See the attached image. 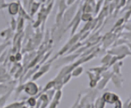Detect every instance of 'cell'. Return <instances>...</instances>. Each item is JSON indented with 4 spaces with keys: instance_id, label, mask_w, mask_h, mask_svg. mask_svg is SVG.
Segmentation results:
<instances>
[{
    "instance_id": "cell-5",
    "label": "cell",
    "mask_w": 131,
    "mask_h": 108,
    "mask_svg": "<svg viewBox=\"0 0 131 108\" xmlns=\"http://www.w3.org/2000/svg\"><path fill=\"white\" fill-rule=\"evenodd\" d=\"M110 80L112 81L113 84L114 85V86H115L116 88H117V89H119V88H122V87L123 81H122V80L121 79L120 76L113 74Z\"/></svg>"
},
{
    "instance_id": "cell-14",
    "label": "cell",
    "mask_w": 131,
    "mask_h": 108,
    "mask_svg": "<svg viewBox=\"0 0 131 108\" xmlns=\"http://www.w3.org/2000/svg\"><path fill=\"white\" fill-rule=\"evenodd\" d=\"M112 55H110L108 53L107 55H106L105 56H103V58L101 59V64H103V66L108 67L109 63H110V61L112 59Z\"/></svg>"
},
{
    "instance_id": "cell-24",
    "label": "cell",
    "mask_w": 131,
    "mask_h": 108,
    "mask_svg": "<svg viewBox=\"0 0 131 108\" xmlns=\"http://www.w3.org/2000/svg\"><path fill=\"white\" fill-rule=\"evenodd\" d=\"M7 4L6 3L5 1H3V0H0V10L2 9H5L6 7H7Z\"/></svg>"
},
{
    "instance_id": "cell-11",
    "label": "cell",
    "mask_w": 131,
    "mask_h": 108,
    "mask_svg": "<svg viewBox=\"0 0 131 108\" xmlns=\"http://www.w3.org/2000/svg\"><path fill=\"white\" fill-rule=\"evenodd\" d=\"M24 23H25V19H24L21 17H18V19L17 20V31L18 32H22L24 27Z\"/></svg>"
},
{
    "instance_id": "cell-3",
    "label": "cell",
    "mask_w": 131,
    "mask_h": 108,
    "mask_svg": "<svg viewBox=\"0 0 131 108\" xmlns=\"http://www.w3.org/2000/svg\"><path fill=\"white\" fill-rule=\"evenodd\" d=\"M102 99L105 102L106 104H114V102L117 101L119 98V96L117 94L111 92V91H106L102 95Z\"/></svg>"
},
{
    "instance_id": "cell-22",
    "label": "cell",
    "mask_w": 131,
    "mask_h": 108,
    "mask_svg": "<svg viewBox=\"0 0 131 108\" xmlns=\"http://www.w3.org/2000/svg\"><path fill=\"white\" fill-rule=\"evenodd\" d=\"M122 104L123 102H122V100L119 99L114 104V108H122Z\"/></svg>"
},
{
    "instance_id": "cell-28",
    "label": "cell",
    "mask_w": 131,
    "mask_h": 108,
    "mask_svg": "<svg viewBox=\"0 0 131 108\" xmlns=\"http://www.w3.org/2000/svg\"><path fill=\"white\" fill-rule=\"evenodd\" d=\"M75 1H66V6H69V7H71V5H73L74 4Z\"/></svg>"
},
{
    "instance_id": "cell-20",
    "label": "cell",
    "mask_w": 131,
    "mask_h": 108,
    "mask_svg": "<svg viewBox=\"0 0 131 108\" xmlns=\"http://www.w3.org/2000/svg\"><path fill=\"white\" fill-rule=\"evenodd\" d=\"M71 73L69 74H67V75H66L63 77V79H62V82H63V85L66 84H67L69 81L71 80Z\"/></svg>"
},
{
    "instance_id": "cell-4",
    "label": "cell",
    "mask_w": 131,
    "mask_h": 108,
    "mask_svg": "<svg viewBox=\"0 0 131 108\" xmlns=\"http://www.w3.org/2000/svg\"><path fill=\"white\" fill-rule=\"evenodd\" d=\"M20 2H13L9 3L7 5V9H8V13L13 17L18 14L19 9H20Z\"/></svg>"
},
{
    "instance_id": "cell-27",
    "label": "cell",
    "mask_w": 131,
    "mask_h": 108,
    "mask_svg": "<svg viewBox=\"0 0 131 108\" xmlns=\"http://www.w3.org/2000/svg\"><path fill=\"white\" fill-rule=\"evenodd\" d=\"M124 19L123 18H121L119 19V20H118L117 22V24H115V27H117V28H119L121 26H122V24L124 23Z\"/></svg>"
},
{
    "instance_id": "cell-7",
    "label": "cell",
    "mask_w": 131,
    "mask_h": 108,
    "mask_svg": "<svg viewBox=\"0 0 131 108\" xmlns=\"http://www.w3.org/2000/svg\"><path fill=\"white\" fill-rule=\"evenodd\" d=\"M13 90H10L9 92H7V94L2 95V96L0 97V108L4 107L5 104H6V102H7L8 98L10 96V95L12 94V92L13 91Z\"/></svg>"
},
{
    "instance_id": "cell-17",
    "label": "cell",
    "mask_w": 131,
    "mask_h": 108,
    "mask_svg": "<svg viewBox=\"0 0 131 108\" xmlns=\"http://www.w3.org/2000/svg\"><path fill=\"white\" fill-rule=\"evenodd\" d=\"M59 5H58V9H59V12L58 13H64L66 8H67V6L66 4L65 1H59L58 2Z\"/></svg>"
},
{
    "instance_id": "cell-25",
    "label": "cell",
    "mask_w": 131,
    "mask_h": 108,
    "mask_svg": "<svg viewBox=\"0 0 131 108\" xmlns=\"http://www.w3.org/2000/svg\"><path fill=\"white\" fill-rule=\"evenodd\" d=\"M130 99H128L125 103L122 104V108H130Z\"/></svg>"
},
{
    "instance_id": "cell-13",
    "label": "cell",
    "mask_w": 131,
    "mask_h": 108,
    "mask_svg": "<svg viewBox=\"0 0 131 108\" xmlns=\"http://www.w3.org/2000/svg\"><path fill=\"white\" fill-rule=\"evenodd\" d=\"M54 87H55V81H54V80H50L45 86V88L43 89V91H42V93H46L47 91H50V90L54 89Z\"/></svg>"
},
{
    "instance_id": "cell-30",
    "label": "cell",
    "mask_w": 131,
    "mask_h": 108,
    "mask_svg": "<svg viewBox=\"0 0 131 108\" xmlns=\"http://www.w3.org/2000/svg\"><path fill=\"white\" fill-rule=\"evenodd\" d=\"M2 38H1V37H0V43L2 42Z\"/></svg>"
},
{
    "instance_id": "cell-18",
    "label": "cell",
    "mask_w": 131,
    "mask_h": 108,
    "mask_svg": "<svg viewBox=\"0 0 131 108\" xmlns=\"http://www.w3.org/2000/svg\"><path fill=\"white\" fill-rule=\"evenodd\" d=\"M10 28L12 31L15 32L17 28V21L15 19L14 17L11 18V21H10Z\"/></svg>"
},
{
    "instance_id": "cell-6",
    "label": "cell",
    "mask_w": 131,
    "mask_h": 108,
    "mask_svg": "<svg viewBox=\"0 0 131 108\" xmlns=\"http://www.w3.org/2000/svg\"><path fill=\"white\" fill-rule=\"evenodd\" d=\"M102 79L99 80L98 82V84L96 85L97 87V90H103L105 89V87L106 86V85L108 84V81L110 80L109 78H107V77H101Z\"/></svg>"
},
{
    "instance_id": "cell-21",
    "label": "cell",
    "mask_w": 131,
    "mask_h": 108,
    "mask_svg": "<svg viewBox=\"0 0 131 108\" xmlns=\"http://www.w3.org/2000/svg\"><path fill=\"white\" fill-rule=\"evenodd\" d=\"M102 4H103L102 1H98V2H95V10H94L95 14H98V13H99V10L101 9Z\"/></svg>"
},
{
    "instance_id": "cell-15",
    "label": "cell",
    "mask_w": 131,
    "mask_h": 108,
    "mask_svg": "<svg viewBox=\"0 0 131 108\" xmlns=\"http://www.w3.org/2000/svg\"><path fill=\"white\" fill-rule=\"evenodd\" d=\"M80 20L88 23V22H90L93 20V17H92V15L90 14V13H82L81 17H80Z\"/></svg>"
},
{
    "instance_id": "cell-1",
    "label": "cell",
    "mask_w": 131,
    "mask_h": 108,
    "mask_svg": "<svg viewBox=\"0 0 131 108\" xmlns=\"http://www.w3.org/2000/svg\"><path fill=\"white\" fill-rule=\"evenodd\" d=\"M78 2H76V4H74L71 5L69 9H67L64 12V13L63 15V24L66 25V24H69L71 21H72V19L74 18L75 15L77 13V9L78 7V5H77Z\"/></svg>"
},
{
    "instance_id": "cell-23",
    "label": "cell",
    "mask_w": 131,
    "mask_h": 108,
    "mask_svg": "<svg viewBox=\"0 0 131 108\" xmlns=\"http://www.w3.org/2000/svg\"><path fill=\"white\" fill-rule=\"evenodd\" d=\"M9 44V42H5L4 43H2V44L0 45V55L2 53V52L5 51V49L7 47V45H8Z\"/></svg>"
},
{
    "instance_id": "cell-16",
    "label": "cell",
    "mask_w": 131,
    "mask_h": 108,
    "mask_svg": "<svg viewBox=\"0 0 131 108\" xmlns=\"http://www.w3.org/2000/svg\"><path fill=\"white\" fill-rule=\"evenodd\" d=\"M37 99L36 97H34V96H31L30 98H28L26 102H27V104H28L31 107L34 108L37 106Z\"/></svg>"
},
{
    "instance_id": "cell-26",
    "label": "cell",
    "mask_w": 131,
    "mask_h": 108,
    "mask_svg": "<svg viewBox=\"0 0 131 108\" xmlns=\"http://www.w3.org/2000/svg\"><path fill=\"white\" fill-rule=\"evenodd\" d=\"M7 74V71L4 66L2 65L0 66V76H2V75H5Z\"/></svg>"
},
{
    "instance_id": "cell-2",
    "label": "cell",
    "mask_w": 131,
    "mask_h": 108,
    "mask_svg": "<svg viewBox=\"0 0 131 108\" xmlns=\"http://www.w3.org/2000/svg\"><path fill=\"white\" fill-rule=\"evenodd\" d=\"M24 91L31 96H35L39 92V87L34 81H28L24 85Z\"/></svg>"
},
{
    "instance_id": "cell-19",
    "label": "cell",
    "mask_w": 131,
    "mask_h": 108,
    "mask_svg": "<svg viewBox=\"0 0 131 108\" xmlns=\"http://www.w3.org/2000/svg\"><path fill=\"white\" fill-rule=\"evenodd\" d=\"M61 98H62V91L61 90L56 91V92L54 94L53 99L54 100H57V101H60Z\"/></svg>"
},
{
    "instance_id": "cell-29",
    "label": "cell",
    "mask_w": 131,
    "mask_h": 108,
    "mask_svg": "<svg viewBox=\"0 0 131 108\" xmlns=\"http://www.w3.org/2000/svg\"><path fill=\"white\" fill-rule=\"evenodd\" d=\"M20 108H28L27 107H26V105H22V106H21V107H20ZM30 108H31V107H30Z\"/></svg>"
},
{
    "instance_id": "cell-12",
    "label": "cell",
    "mask_w": 131,
    "mask_h": 108,
    "mask_svg": "<svg viewBox=\"0 0 131 108\" xmlns=\"http://www.w3.org/2000/svg\"><path fill=\"white\" fill-rule=\"evenodd\" d=\"M39 5H40L39 4L36 3V2H34L33 1L32 5L31 6V8H30V10H29V12H30V16H31V18H32L33 16L34 15V14L38 11V9L39 7Z\"/></svg>"
},
{
    "instance_id": "cell-10",
    "label": "cell",
    "mask_w": 131,
    "mask_h": 108,
    "mask_svg": "<svg viewBox=\"0 0 131 108\" xmlns=\"http://www.w3.org/2000/svg\"><path fill=\"white\" fill-rule=\"evenodd\" d=\"M93 106L95 108H105L106 103L103 100L102 97L101 96V97H98V99H95Z\"/></svg>"
},
{
    "instance_id": "cell-8",
    "label": "cell",
    "mask_w": 131,
    "mask_h": 108,
    "mask_svg": "<svg viewBox=\"0 0 131 108\" xmlns=\"http://www.w3.org/2000/svg\"><path fill=\"white\" fill-rule=\"evenodd\" d=\"M83 71H84V68L82 66H77L71 72V77H79V76H80V75L82 74Z\"/></svg>"
},
{
    "instance_id": "cell-9",
    "label": "cell",
    "mask_w": 131,
    "mask_h": 108,
    "mask_svg": "<svg viewBox=\"0 0 131 108\" xmlns=\"http://www.w3.org/2000/svg\"><path fill=\"white\" fill-rule=\"evenodd\" d=\"M122 66V62L120 61V62H118V63H116L115 64L113 65V73H114V75H119L121 77V66Z\"/></svg>"
}]
</instances>
